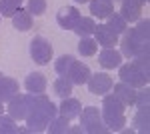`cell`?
<instances>
[{
    "mask_svg": "<svg viewBox=\"0 0 150 134\" xmlns=\"http://www.w3.org/2000/svg\"><path fill=\"white\" fill-rule=\"evenodd\" d=\"M86 84H88V90H90V94H98V96H104L106 92H110L112 90V78L108 76V74H104V72H96V74H90V78L86 80Z\"/></svg>",
    "mask_w": 150,
    "mask_h": 134,
    "instance_id": "obj_6",
    "label": "cell"
},
{
    "mask_svg": "<svg viewBox=\"0 0 150 134\" xmlns=\"http://www.w3.org/2000/svg\"><path fill=\"white\" fill-rule=\"evenodd\" d=\"M12 26L20 32H26L32 28V14L26 10V8H18V10L12 14Z\"/></svg>",
    "mask_w": 150,
    "mask_h": 134,
    "instance_id": "obj_17",
    "label": "cell"
},
{
    "mask_svg": "<svg viewBox=\"0 0 150 134\" xmlns=\"http://www.w3.org/2000/svg\"><path fill=\"white\" fill-rule=\"evenodd\" d=\"M28 46H30V56H32V60H34L36 64L42 66V64H48L52 60V44L48 42L46 38L34 36Z\"/></svg>",
    "mask_w": 150,
    "mask_h": 134,
    "instance_id": "obj_5",
    "label": "cell"
},
{
    "mask_svg": "<svg viewBox=\"0 0 150 134\" xmlns=\"http://www.w3.org/2000/svg\"><path fill=\"white\" fill-rule=\"evenodd\" d=\"M78 20H80V12H78V8H74V6H64L56 14L58 26L64 28V30H74V26H76Z\"/></svg>",
    "mask_w": 150,
    "mask_h": 134,
    "instance_id": "obj_8",
    "label": "cell"
},
{
    "mask_svg": "<svg viewBox=\"0 0 150 134\" xmlns=\"http://www.w3.org/2000/svg\"><path fill=\"white\" fill-rule=\"evenodd\" d=\"M68 126H70L68 118H64V116H54V118L50 120L46 130H48V134H66Z\"/></svg>",
    "mask_w": 150,
    "mask_h": 134,
    "instance_id": "obj_25",
    "label": "cell"
},
{
    "mask_svg": "<svg viewBox=\"0 0 150 134\" xmlns=\"http://www.w3.org/2000/svg\"><path fill=\"white\" fill-rule=\"evenodd\" d=\"M106 2H114V0H106Z\"/></svg>",
    "mask_w": 150,
    "mask_h": 134,
    "instance_id": "obj_37",
    "label": "cell"
},
{
    "mask_svg": "<svg viewBox=\"0 0 150 134\" xmlns=\"http://www.w3.org/2000/svg\"><path fill=\"white\" fill-rule=\"evenodd\" d=\"M148 50H150L148 42H136V40H132L128 34L122 38V44H120V54L126 56V58H134V56H140V54H148Z\"/></svg>",
    "mask_w": 150,
    "mask_h": 134,
    "instance_id": "obj_7",
    "label": "cell"
},
{
    "mask_svg": "<svg viewBox=\"0 0 150 134\" xmlns=\"http://www.w3.org/2000/svg\"><path fill=\"white\" fill-rule=\"evenodd\" d=\"M22 0H0V16H10L20 8Z\"/></svg>",
    "mask_w": 150,
    "mask_h": 134,
    "instance_id": "obj_29",
    "label": "cell"
},
{
    "mask_svg": "<svg viewBox=\"0 0 150 134\" xmlns=\"http://www.w3.org/2000/svg\"><path fill=\"white\" fill-rule=\"evenodd\" d=\"M146 2H148V0H146Z\"/></svg>",
    "mask_w": 150,
    "mask_h": 134,
    "instance_id": "obj_38",
    "label": "cell"
},
{
    "mask_svg": "<svg viewBox=\"0 0 150 134\" xmlns=\"http://www.w3.org/2000/svg\"><path fill=\"white\" fill-rule=\"evenodd\" d=\"M134 64L146 74V76H150V58L148 54H140V56H134Z\"/></svg>",
    "mask_w": 150,
    "mask_h": 134,
    "instance_id": "obj_32",
    "label": "cell"
},
{
    "mask_svg": "<svg viewBox=\"0 0 150 134\" xmlns=\"http://www.w3.org/2000/svg\"><path fill=\"white\" fill-rule=\"evenodd\" d=\"M66 132H68V134H82L84 130H82V128H70V126H68V130H66Z\"/></svg>",
    "mask_w": 150,
    "mask_h": 134,
    "instance_id": "obj_33",
    "label": "cell"
},
{
    "mask_svg": "<svg viewBox=\"0 0 150 134\" xmlns=\"http://www.w3.org/2000/svg\"><path fill=\"white\" fill-rule=\"evenodd\" d=\"M2 80H4V74H2V72H0V82H2Z\"/></svg>",
    "mask_w": 150,
    "mask_h": 134,
    "instance_id": "obj_36",
    "label": "cell"
},
{
    "mask_svg": "<svg viewBox=\"0 0 150 134\" xmlns=\"http://www.w3.org/2000/svg\"><path fill=\"white\" fill-rule=\"evenodd\" d=\"M90 68L86 66V64H82V62H76L74 60V64H72V68H70V72H68V76L66 78H70V82L72 84H86V80L90 78Z\"/></svg>",
    "mask_w": 150,
    "mask_h": 134,
    "instance_id": "obj_15",
    "label": "cell"
},
{
    "mask_svg": "<svg viewBox=\"0 0 150 134\" xmlns=\"http://www.w3.org/2000/svg\"><path fill=\"white\" fill-rule=\"evenodd\" d=\"M16 120L12 118L10 114H2L0 116V134H16Z\"/></svg>",
    "mask_w": 150,
    "mask_h": 134,
    "instance_id": "obj_28",
    "label": "cell"
},
{
    "mask_svg": "<svg viewBox=\"0 0 150 134\" xmlns=\"http://www.w3.org/2000/svg\"><path fill=\"white\" fill-rule=\"evenodd\" d=\"M94 28H96L94 18H90V16H80V20L76 22V26H74L72 32H76L80 38H86V36L94 34Z\"/></svg>",
    "mask_w": 150,
    "mask_h": 134,
    "instance_id": "obj_22",
    "label": "cell"
},
{
    "mask_svg": "<svg viewBox=\"0 0 150 134\" xmlns=\"http://www.w3.org/2000/svg\"><path fill=\"white\" fill-rule=\"evenodd\" d=\"M134 104H136L138 108H150V88H148V84L142 86L140 90H136V100H134Z\"/></svg>",
    "mask_w": 150,
    "mask_h": 134,
    "instance_id": "obj_30",
    "label": "cell"
},
{
    "mask_svg": "<svg viewBox=\"0 0 150 134\" xmlns=\"http://www.w3.org/2000/svg\"><path fill=\"white\" fill-rule=\"evenodd\" d=\"M74 56L72 54H62L60 58H58L56 62H54V70H56L58 76H68L70 68H72V64H74Z\"/></svg>",
    "mask_w": 150,
    "mask_h": 134,
    "instance_id": "obj_23",
    "label": "cell"
},
{
    "mask_svg": "<svg viewBox=\"0 0 150 134\" xmlns=\"http://www.w3.org/2000/svg\"><path fill=\"white\" fill-rule=\"evenodd\" d=\"M124 110L126 106L116 98L114 94H104V100H102V120L104 124L108 126L110 132H120L122 126H126V116H124Z\"/></svg>",
    "mask_w": 150,
    "mask_h": 134,
    "instance_id": "obj_2",
    "label": "cell"
},
{
    "mask_svg": "<svg viewBox=\"0 0 150 134\" xmlns=\"http://www.w3.org/2000/svg\"><path fill=\"white\" fill-rule=\"evenodd\" d=\"M72 82H70V78H66V76H60V78L54 80V94L56 96H60V98H66V96H70L72 94Z\"/></svg>",
    "mask_w": 150,
    "mask_h": 134,
    "instance_id": "obj_24",
    "label": "cell"
},
{
    "mask_svg": "<svg viewBox=\"0 0 150 134\" xmlns=\"http://www.w3.org/2000/svg\"><path fill=\"white\" fill-rule=\"evenodd\" d=\"M24 86H26L28 92H32V94H42L46 90V76L40 74V72H32V74L26 76Z\"/></svg>",
    "mask_w": 150,
    "mask_h": 134,
    "instance_id": "obj_16",
    "label": "cell"
},
{
    "mask_svg": "<svg viewBox=\"0 0 150 134\" xmlns=\"http://www.w3.org/2000/svg\"><path fill=\"white\" fill-rule=\"evenodd\" d=\"M74 2H78V4H86V2H90V0H74Z\"/></svg>",
    "mask_w": 150,
    "mask_h": 134,
    "instance_id": "obj_35",
    "label": "cell"
},
{
    "mask_svg": "<svg viewBox=\"0 0 150 134\" xmlns=\"http://www.w3.org/2000/svg\"><path fill=\"white\" fill-rule=\"evenodd\" d=\"M96 40H92L90 36H86V38H80V42H78V52L80 56H94L96 54Z\"/></svg>",
    "mask_w": 150,
    "mask_h": 134,
    "instance_id": "obj_27",
    "label": "cell"
},
{
    "mask_svg": "<svg viewBox=\"0 0 150 134\" xmlns=\"http://www.w3.org/2000/svg\"><path fill=\"white\" fill-rule=\"evenodd\" d=\"M78 118H80V124H82V130H84V132H88V134L110 132L108 126H106L104 120H102L100 108H96V106H86V108H82L80 114H78Z\"/></svg>",
    "mask_w": 150,
    "mask_h": 134,
    "instance_id": "obj_3",
    "label": "cell"
},
{
    "mask_svg": "<svg viewBox=\"0 0 150 134\" xmlns=\"http://www.w3.org/2000/svg\"><path fill=\"white\" fill-rule=\"evenodd\" d=\"M106 20H108L106 24H108V26H110V28H112L116 34H126V30H128V22L124 20V18H122V16H120V14L112 12V14H110Z\"/></svg>",
    "mask_w": 150,
    "mask_h": 134,
    "instance_id": "obj_26",
    "label": "cell"
},
{
    "mask_svg": "<svg viewBox=\"0 0 150 134\" xmlns=\"http://www.w3.org/2000/svg\"><path fill=\"white\" fill-rule=\"evenodd\" d=\"M8 104V114H10L14 120H24L26 114H28V100H26V94H16L14 98L6 102Z\"/></svg>",
    "mask_w": 150,
    "mask_h": 134,
    "instance_id": "obj_10",
    "label": "cell"
},
{
    "mask_svg": "<svg viewBox=\"0 0 150 134\" xmlns=\"http://www.w3.org/2000/svg\"><path fill=\"white\" fill-rule=\"evenodd\" d=\"M26 100H28V114H26V126H28V132H44L48 128L50 120L56 116V104L52 100H48V96L42 94H26Z\"/></svg>",
    "mask_w": 150,
    "mask_h": 134,
    "instance_id": "obj_1",
    "label": "cell"
},
{
    "mask_svg": "<svg viewBox=\"0 0 150 134\" xmlns=\"http://www.w3.org/2000/svg\"><path fill=\"white\" fill-rule=\"evenodd\" d=\"M118 76H120L122 82H126V84L134 86V88H142V86H146L148 80H150V76H146V74H144L134 62L120 64V66H118Z\"/></svg>",
    "mask_w": 150,
    "mask_h": 134,
    "instance_id": "obj_4",
    "label": "cell"
},
{
    "mask_svg": "<svg viewBox=\"0 0 150 134\" xmlns=\"http://www.w3.org/2000/svg\"><path fill=\"white\" fill-rule=\"evenodd\" d=\"M132 126L136 132L148 134L150 132V108H138V112L132 118Z\"/></svg>",
    "mask_w": 150,
    "mask_h": 134,
    "instance_id": "obj_18",
    "label": "cell"
},
{
    "mask_svg": "<svg viewBox=\"0 0 150 134\" xmlns=\"http://www.w3.org/2000/svg\"><path fill=\"white\" fill-rule=\"evenodd\" d=\"M18 82L10 76H4V80L0 82V100L2 102H8L10 98H14L18 94Z\"/></svg>",
    "mask_w": 150,
    "mask_h": 134,
    "instance_id": "obj_20",
    "label": "cell"
},
{
    "mask_svg": "<svg viewBox=\"0 0 150 134\" xmlns=\"http://www.w3.org/2000/svg\"><path fill=\"white\" fill-rule=\"evenodd\" d=\"M88 4H90V14H94L96 18H108L114 12L112 2H106V0H90Z\"/></svg>",
    "mask_w": 150,
    "mask_h": 134,
    "instance_id": "obj_21",
    "label": "cell"
},
{
    "mask_svg": "<svg viewBox=\"0 0 150 134\" xmlns=\"http://www.w3.org/2000/svg\"><path fill=\"white\" fill-rule=\"evenodd\" d=\"M112 90H114V96L122 102L124 106H134V100H136V88L130 86L126 82H118V84H112Z\"/></svg>",
    "mask_w": 150,
    "mask_h": 134,
    "instance_id": "obj_12",
    "label": "cell"
},
{
    "mask_svg": "<svg viewBox=\"0 0 150 134\" xmlns=\"http://www.w3.org/2000/svg\"><path fill=\"white\" fill-rule=\"evenodd\" d=\"M94 34H96V44L104 46V48H114L116 42H118V34L108 24H96Z\"/></svg>",
    "mask_w": 150,
    "mask_h": 134,
    "instance_id": "obj_9",
    "label": "cell"
},
{
    "mask_svg": "<svg viewBox=\"0 0 150 134\" xmlns=\"http://www.w3.org/2000/svg\"><path fill=\"white\" fill-rule=\"evenodd\" d=\"M122 62V54L114 50V48H104L102 52L98 54V64L106 70H112V68H118Z\"/></svg>",
    "mask_w": 150,
    "mask_h": 134,
    "instance_id": "obj_13",
    "label": "cell"
},
{
    "mask_svg": "<svg viewBox=\"0 0 150 134\" xmlns=\"http://www.w3.org/2000/svg\"><path fill=\"white\" fill-rule=\"evenodd\" d=\"M82 106H80V100H76V98H62V104L58 106V112H60V116H64V118H68V120H74V118H78V114H80Z\"/></svg>",
    "mask_w": 150,
    "mask_h": 134,
    "instance_id": "obj_14",
    "label": "cell"
},
{
    "mask_svg": "<svg viewBox=\"0 0 150 134\" xmlns=\"http://www.w3.org/2000/svg\"><path fill=\"white\" fill-rule=\"evenodd\" d=\"M2 114H4V102L0 100V116H2Z\"/></svg>",
    "mask_w": 150,
    "mask_h": 134,
    "instance_id": "obj_34",
    "label": "cell"
},
{
    "mask_svg": "<svg viewBox=\"0 0 150 134\" xmlns=\"http://www.w3.org/2000/svg\"><path fill=\"white\" fill-rule=\"evenodd\" d=\"M128 36L132 38V40H136V42H148L150 40V20L148 18H144V20H140L132 30H126Z\"/></svg>",
    "mask_w": 150,
    "mask_h": 134,
    "instance_id": "obj_19",
    "label": "cell"
},
{
    "mask_svg": "<svg viewBox=\"0 0 150 134\" xmlns=\"http://www.w3.org/2000/svg\"><path fill=\"white\" fill-rule=\"evenodd\" d=\"M146 4V0H122V8H120V16L126 22H136L142 14V6Z\"/></svg>",
    "mask_w": 150,
    "mask_h": 134,
    "instance_id": "obj_11",
    "label": "cell"
},
{
    "mask_svg": "<svg viewBox=\"0 0 150 134\" xmlns=\"http://www.w3.org/2000/svg\"><path fill=\"white\" fill-rule=\"evenodd\" d=\"M26 10L30 12L32 16H40L46 12V0H28V6Z\"/></svg>",
    "mask_w": 150,
    "mask_h": 134,
    "instance_id": "obj_31",
    "label": "cell"
}]
</instances>
